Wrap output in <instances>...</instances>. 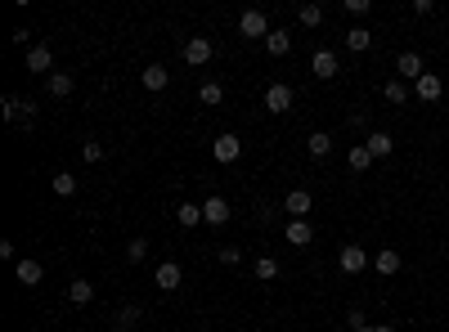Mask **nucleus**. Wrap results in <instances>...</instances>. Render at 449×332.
<instances>
[{
    "label": "nucleus",
    "mask_w": 449,
    "mask_h": 332,
    "mask_svg": "<svg viewBox=\"0 0 449 332\" xmlns=\"http://www.w3.org/2000/svg\"><path fill=\"white\" fill-rule=\"evenodd\" d=\"M346 45H350L355 54H364V50L373 45V32H369V27H350V32H346Z\"/></svg>",
    "instance_id": "19"
},
{
    "label": "nucleus",
    "mask_w": 449,
    "mask_h": 332,
    "mask_svg": "<svg viewBox=\"0 0 449 332\" xmlns=\"http://www.w3.org/2000/svg\"><path fill=\"white\" fill-rule=\"evenodd\" d=\"M382 94H386V104H405V99H409V85L395 77V81H386V85H382Z\"/></svg>",
    "instance_id": "26"
},
{
    "label": "nucleus",
    "mask_w": 449,
    "mask_h": 332,
    "mask_svg": "<svg viewBox=\"0 0 449 332\" xmlns=\"http://www.w3.org/2000/svg\"><path fill=\"white\" fill-rule=\"evenodd\" d=\"M373 166V153L364 144H350V171H369Z\"/></svg>",
    "instance_id": "28"
},
{
    "label": "nucleus",
    "mask_w": 449,
    "mask_h": 332,
    "mask_svg": "<svg viewBox=\"0 0 449 332\" xmlns=\"http://www.w3.org/2000/svg\"><path fill=\"white\" fill-rule=\"evenodd\" d=\"M414 94H418L422 104H436V99H441V94H445V81L436 77V72H422V77L414 81Z\"/></svg>",
    "instance_id": "2"
},
{
    "label": "nucleus",
    "mask_w": 449,
    "mask_h": 332,
    "mask_svg": "<svg viewBox=\"0 0 449 332\" xmlns=\"http://www.w3.org/2000/svg\"><path fill=\"white\" fill-rule=\"evenodd\" d=\"M68 297L77 301V305H90V301H94V283H86V278H77V283H72V288H68Z\"/></svg>",
    "instance_id": "23"
},
{
    "label": "nucleus",
    "mask_w": 449,
    "mask_h": 332,
    "mask_svg": "<svg viewBox=\"0 0 449 332\" xmlns=\"http://www.w3.org/2000/svg\"><path fill=\"white\" fill-rule=\"evenodd\" d=\"M221 261H225V265H238L242 252H238V247H221Z\"/></svg>",
    "instance_id": "34"
},
{
    "label": "nucleus",
    "mask_w": 449,
    "mask_h": 332,
    "mask_svg": "<svg viewBox=\"0 0 449 332\" xmlns=\"http://www.w3.org/2000/svg\"><path fill=\"white\" fill-rule=\"evenodd\" d=\"M45 85H50V94H54V99L72 94V77H68V72H50V81H45Z\"/></svg>",
    "instance_id": "24"
},
{
    "label": "nucleus",
    "mask_w": 449,
    "mask_h": 332,
    "mask_svg": "<svg viewBox=\"0 0 449 332\" xmlns=\"http://www.w3.org/2000/svg\"><path fill=\"white\" fill-rule=\"evenodd\" d=\"M14 274H18L23 288H36V283L45 278V265H41V261H18V265H14Z\"/></svg>",
    "instance_id": "11"
},
{
    "label": "nucleus",
    "mask_w": 449,
    "mask_h": 332,
    "mask_svg": "<svg viewBox=\"0 0 449 332\" xmlns=\"http://www.w3.org/2000/svg\"><path fill=\"white\" fill-rule=\"evenodd\" d=\"M144 256H149V242H144V238H130V247H126V261H130V265H140Z\"/></svg>",
    "instance_id": "30"
},
{
    "label": "nucleus",
    "mask_w": 449,
    "mask_h": 332,
    "mask_svg": "<svg viewBox=\"0 0 449 332\" xmlns=\"http://www.w3.org/2000/svg\"><path fill=\"white\" fill-rule=\"evenodd\" d=\"M346 14H369V0H342Z\"/></svg>",
    "instance_id": "33"
},
{
    "label": "nucleus",
    "mask_w": 449,
    "mask_h": 332,
    "mask_svg": "<svg viewBox=\"0 0 449 332\" xmlns=\"http://www.w3.org/2000/svg\"><path fill=\"white\" fill-rule=\"evenodd\" d=\"M202 220H207V225H225V220H229V202H225V198H207Z\"/></svg>",
    "instance_id": "15"
},
{
    "label": "nucleus",
    "mask_w": 449,
    "mask_h": 332,
    "mask_svg": "<svg viewBox=\"0 0 449 332\" xmlns=\"http://www.w3.org/2000/svg\"><path fill=\"white\" fill-rule=\"evenodd\" d=\"M265 50H270L274 59H278V54H288V50H293V36H288L283 27H274L270 36H265Z\"/></svg>",
    "instance_id": "17"
},
{
    "label": "nucleus",
    "mask_w": 449,
    "mask_h": 332,
    "mask_svg": "<svg viewBox=\"0 0 449 332\" xmlns=\"http://www.w3.org/2000/svg\"><path fill=\"white\" fill-rule=\"evenodd\" d=\"M297 18L306 23V27H319V23H324V9H319V5H301V9H297Z\"/></svg>",
    "instance_id": "29"
},
{
    "label": "nucleus",
    "mask_w": 449,
    "mask_h": 332,
    "mask_svg": "<svg viewBox=\"0 0 449 332\" xmlns=\"http://www.w3.org/2000/svg\"><path fill=\"white\" fill-rule=\"evenodd\" d=\"M337 265H342L346 274H359L364 265H373V256L364 252V247H355V242H350V247H342V256H337Z\"/></svg>",
    "instance_id": "3"
},
{
    "label": "nucleus",
    "mask_w": 449,
    "mask_h": 332,
    "mask_svg": "<svg viewBox=\"0 0 449 332\" xmlns=\"http://www.w3.org/2000/svg\"><path fill=\"white\" fill-rule=\"evenodd\" d=\"M395 72H400V81H418V77H422V72H427V68H422V59H418L414 50H405V54L395 59Z\"/></svg>",
    "instance_id": "6"
},
{
    "label": "nucleus",
    "mask_w": 449,
    "mask_h": 332,
    "mask_svg": "<svg viewBox=\"0 0 449 332\" xmlns=\"http://www.w3.org/2000/svg\"><path fill=\"white\" fill-rule=\"evenodd\" d=\"M373 269H378V274H395V269H400V252H378V256H373Z\"/></svg>",
    "instance_id": "25"
},
{
    "label": "nucleus",
    "mask_w": 449,
    "mask_h": 332,
    "mask_svg": "<svg viewBox=\"0 0 449 332\" xmlns=\"http://www.w3.org/2000/svg\"><path fill=\"white\" fill-rule=\"evenodd\" d=\"M166 81H171V72H166L162 63H149V68H144V85H149V90H166Z\"/></svg>",
    "instance_id": "18"
},
{
    "label": "nucleus",
    "mask_w": 449,
    "mask_h": 332,
    "mask_svg": "<svg viewBox=\"0 0 449 332\" xmlns=\"http://www.w3.org/2000/svg\"><path fill=\"white\" fill-rule=\"evenodd\" d=\"M257 278H265V283H270V278H278V261L261 256V261H257Z\"/></svg>",
    "instance_id": "31"
},
{
    "label": "nucleus",
    "mask_w": 449,
    "mask_h": 332,
    "mask_svg": "<svg viewBox=\"0 0 449 332\" xmlns=\"http://www.w3.org/2000/svg\"><path fill=\"white\" fill-rule=\"evenodd\" d=\"M211 59V41L207 36H193V41L185 45V63H193V68H202Z\"/></svg>",
    "instance_id": "8"
},
{
    "label": "nucleus",
    "mask_w": 449,
    "mask_h": 332,
    "mask_svg": "<svg viewBox=\"0 0 449 332\" xmlns=\"http://www.w3.org/2000/svg\"><path fill=\"white\" fill-rule=\"evenodd\" d=\"M364 149H369L373 157H391V149H395V140H391V135H386V130H373L369 140H364Z\"/></svg>",
    "instance_id": "12"
},
{
    "label": "nucleus",
    "mask_w": 449,
    "mask_h": 332,
    "mask_svg": "<svg viewBox=\"0 0 449 332\" xmlns=\"http://www.w3.org/2000/svg\"><path fill=\"white\" fill-rule=\"evenodd\" d=\"M157 288H162V292H176L180 288V278H185V274H180V265L176 261H162V265H157Z\"/></svg>",
    "instance_id": "10"
},
{
    "label": "nucleus",
    "mask_w": 449,
    "mask_h": 332,
    "mask_svg": "<svg viewBox=\"0 0 449 332\" xmlns=\"http://www.w3.org/2000/svg\"><path fill=\"white\" fill-rule=\"evenodd\" d=\"M265 108H270V113H288V108H293V90H288L283 81H274L270 90H265Z\"/></svg>",
    "instance_id": "5"
},
{
    "label": "nucleus",
    "mask_w": 449,
    "mask_h": 332,
    "mask_svg": "<svg viewBox=\"0 0 449 332\" xmlns=\"http://www.w3.org/2000/svg\"><path fill=\"white\" fill-rule=\"evenodd\" d=\"M117 319H121V324H135V319H140V305H126V310H121Z\"/></svg>",
    "instance_id": "35"
},
{
    "label": "nucleus",
    "mask_w": 449,
    "mask_h": 332,
    "mask_svg": "<svg viewBox=\"0 0 449 332\" xmlns=\"http://www.w3.org/2000/svg\"><path fill=\"white\" fill-rule=\"evenodd\" d=\"M359 332H395V328H359Z\"/></svg>",
    "instance_id": "36"
},
{
    "label": "nucleus",
    "mask_w": 449,
    "mask_h": 332,
    "mask_svg": "<svg viewBox=\"0 0 449 332\" xmlns=\"http://www.w3.org/2000/svg\"><path fill=\"white\" fill-rule=\"evenodd\" d=\"M310 68H314V77H319V81H328V77H337V54L333 50H314Z\"/></svg>",
    "instance_id": "9"
},
{
    "label": "nucleus",
    "mask_w": 449,
    "mask_h": 332,
    "mask_svg": "<svg viewBox=\"0 0 449 332\" xmlns=\"http://www.w3.org/2000/svg\"><path fill=\"white\" fill-rule=\"evenodd\" d=\"M50 189L59 193V198H72V193H77V180H72V176H68V171H59V176L50 180Z\"/></svg>",
    "instance_id": "27"
},
{
    "label": "nucleus",
    "mask_w": 449,
    "mask_h": 332,
    "mask_svg": "<svg viewBox=\"0 0 449 332\" xmlns=\"http://www.w3.org/2000/svg\"><path fill=\"white\" fill-rule=\"evenodd\" d=\"M288 242H293V247H310V242H314L310 220H293V225H288Z\"/></svg>",
    "instance_id": "13"
},
{
    "label": "nucleus",
    "mask_w": 449,
    "mask_h": 332,
    "mask_svg": "<svg viewBox=\"0 0 449 332\" xmlns=\"http://www.w3.org/2000/svg\"><path fill=\"white\" fill-rule=\"evenodd\" d=\"M5 117H9V121H27V126H32V104H23V99H14V94H5Z\"/></svg>",
    "instance_id": "16"
},
{
    "label": "nucleus",
    "mask_w": 449,
    "mask_h": 332,
    "mask_svg": "<svg viewBox=\"0 0 449 332\" xmlns=\"http://www.w3.org/2000/svg\"><path fill=\"white\" fill-rule=\"evenodd\" d=\"M176 220H180V225H185V229L202 225V207H193V202H180V207H176Z\"/></svg>",
    "instance_id": "20"
},
{
    "label": "nucleus",
    "mask_w": 449,
    "mask_h": 332,
    "mask_svg": "<svg viewBox=\"0 0 449 332\" xmlns=\"http://www.w3.org/2000/svg\"><path fill=\"white\" fill-rule=\"evenodd\" d=\"M238 153H242V140H238V135H216V144H211V157H216V162H238Z\"/></svg>",
    "instance_id": "1"
},
{
    "label": "nucleus",
    "mask_w": 449,
    "mask_h": 332,
    "mask_svg": "<svg viewBox=\"0 0 449 332\" xmlns=\"http://www.w3.org/2000/svg\"><path fill=\"white\" fill-rule=\"evenodd\" d=\"M81 157H86L90 166H94V162H104V144H86V149H81Z\"/></svg>",
    "instance_id": "32"
},
{
    "label": "nucleus",
    "mask_w": 449,
    "mask_h": 332,
    "mask_svg": "<svg viewBox=\"0 0 449 332\" xmlns=\"http://www.w3.org/2000/svg\"><path fill=\"white\" fill-rule=\"evenodd\" d=\"M198 99H202V104H207V108H216V104H221V99H225V85H221V81H202V90H198Z\"/></svg>",
    "instance_id": "21"
},
{
    "label": "nucleus",
    "mask_w": 449,
    "mask_h": 332,
    "mask_svg": "<svg viewBox=\"0 0 449 332\" xmlns=\"http://www.w3.org/2000/svg\"><path fill=\"white\" fill-rule=\"evenodd\" d=\"M310 207H314V198H310L306 189H293V193L283 198V211H288V216H297V220H306V211H310Z\"/></svg>",
    "instance_id": "7"
},
{
    "label": "nucleus",
    "mask_w": 449,
    "mask_h": 332,
    "mask_svg": "<svg viewBox=\"0 0 449 332\" xmlns=\"http://www.w3.org/2000/svg\"><path fill=\"white\" fill-rule=\"evenodd\" d=\"M306 149H310V157H328V153H333V140H328L324 130H314L310 140H306Z\"/></svg>",
    "instance_id": "22"
},
{
    "label": "nucleus",
    "mask_w": 449,
    "mask_h": 332,
    "mask_svg": "<svg viewBox=\"0 0 449 332\" xmlns=\"http://www.w3.org/2000/svg\"><path fill=\"white\" fill-rule=\"evenodd\" d=\"M238 32L242 36H261V41H265V36H270V23H265L261 9H247V14L238 18Z\"/></svg>",
    "instance_id": "4"
},
{
    "label": "nucleus",
    "mask_w": 449,
    "mask_h": 332,
    "mask_svg": "<svg viewBox=\"0 0 449 332\" xmlns=\"http://www.w3.org/2000/svg\"><path fill=\"white\" fill-rule=\"evenodd\" d=\"M50 63H54L50 45H32L27 50V72H50Z\"/></svg>",
    "instance_id": "14"
}]
</instances>
